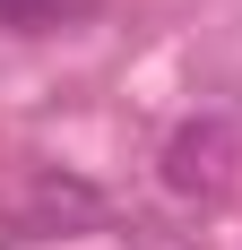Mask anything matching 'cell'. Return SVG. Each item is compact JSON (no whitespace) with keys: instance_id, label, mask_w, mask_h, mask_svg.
<instances>
[{"instance_id":"1","label":"cell","mask_w":242,"mask_h":250,"mask_svg":"<svg viewBox=\"0 0 242 250\" xmlns=\"http://www.w3.org/2000/svg\"><path fill=\"white\" fill-rule=\"evenodd\" d=\"M234 121L225 112H199V121L173 129V147H165V190H182V199H217L225 181H234Z\"/></svg>"},{"instance_id":"2","label":"cell","mask_w":242,"mask_h":250,"mask_svg":"<svg viewBox=\"0 0 242 250\" xmlns=\"http://www.w3.org/2000/svg\"><path fill=\"white\" fill-rule=\"evenodd\" d=\"M0 9H9V18H35V9H52V0H0Z\"/></svg>"}]
</instances>
